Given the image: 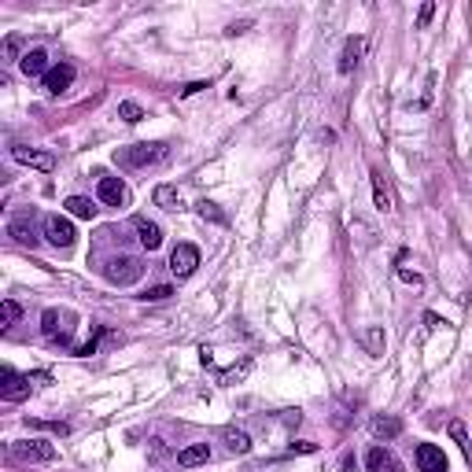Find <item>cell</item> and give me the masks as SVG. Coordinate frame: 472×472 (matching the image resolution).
Returning <instances> with one entry per match:
<instances>
[{"instance_id": "4", "label": "cell", "mask_w": 472, "mask_h": 472, "mask_svg": "<svg viewBox=\"0 0 472 472\" xmlns=\"http://www.w3.org/2000/svg\"><path fill=\"white\" fill-rule=\"evenodd\" d=\"M11 454L19 462H52L56 457V447L52 443H41V439H26V443H11Z\"/></svg>"}, {"instance_id": "7", "label": "cell", "mask_w": 472, "mask_h": 472, "mask_svg": "<svg viewBox=\"0 0 472 472\" xmlns=\"http://www.w3.org/2000/svg\"><path fill=\"white\" fill-rule=\"evenodd\" d=\"M41 82H45V93L48 96H63L71 89V82H74V67H71V63H59V67H52Z\"/></svg>"}, {"instance_id": "31", "label": "cell", "mask_w": 472, "mask_h": 472, "mask_svg": "<svg viewBox=\"0 0 472 472\" xmlns=\"http://www.w3.org/2000/svg\"><path fill=\"white\" fill-rule=\"evenodd\" d=\"M292 450H299V454H314L318 447H314V443H292Z\"/></svg>"}, {"instance_id": "29", "label": "cell", "mask_w": 472, "mask_h": 472, "mask_svg": "<svg viewBox=\"0 0 472 472\" xmlns=\"http://www.w3.org/2000/svg\"><path fill=\"white\" fill-rule=\"evenodd\" d=\"M34 428H48V432H59V436H67V425H59V421H34Z\"/></svg>"}, {"instance_id": "5", "label": "cell", "mask_w": 472, "mask_h": 472, "mask_svg": "<svg viewBox=\"0 0 472 472\" xmlns=\"http://www.w3.org/2000/svg\"><path fill=\"white\" fill-rule=\"evenodd\" d=\"M103 273H108V281H115V284H133L140 273H144V266H140L137 258H111Z\"/></svg>"}, {"instance_id": "30", "label": "cell", "mask_w": 472, "mask_h": 472, "mask_svg": "<svg viewBox=\"0 0 472 472\" xmlns=\"http://www.w3.org/2000/svg\"><path fill=\"white\" fill-rule=\"evenodd\" d=\"M399 277H402L406 284H421V273H413V270H399Z\"/></svg>"}, {"instance_id": "21", "label": "cell", "mask_w": 472, "mask_h": 472, "mask_svg": "<svg viewBox=\"0 0 472 472\" xmlns=\"http://www.w3.org/2000/svg\"><path fill=\"white\" fill-rule=\"evenodd\" d=\"M373 200H376V207H380V211H391V192H388V185H384V177H380L376 174V170H373Z\"/></svg>"}, {"instance_id": "28", "label": "cell", "mask_w": 472, "mask_h": 472, "mask_svg": "<svg viewBox=\"0 0 472 472\" xmlns=\"http://www.w3.org/2000/svg\"><path fill=\"white\" fill-rule=\"evenodd\" d=\"M432 15H436V4H421V15H417V26L425 30V26L432 22Z\"/></svg>"}, {"instance_id": "11", "label": "cell", "mask_w": 472, "mask_h": 472, "mask_svg": "<svg viewBox=\"0 0 472 472\" xmlns=\"http://www.w3.org/2000/svg\"><path fill=\"white\" fill-rule=\"evenodd\" d=\"M365 469H369V472H402L399 457L391 454L388 447H373L369 454H365Z\"/></svg>"}, {"instance_id": "9", "label": "cell", "mask_w": 472, "mask_h": 472, "mask_svg": "<svg viewBox=\"0 0 472 472\" xmlns=\"http://www.w3.org/2000/svg\"><path fill=\"white\" fill-rule=\"evenodd\" d=\"M11 159L15 163H22V166H34V170H56V159H52L48 152H34V148H26V144H15L11 148Z\"/></svg>"}, {"instance_id": "1", "label": "cell", "mask_w": 472, "mask_h": 472, "mask_svg": "<svg viewBox=\"0 0 472 472\" xmlns=\"http://www.w3.org/2000/svg\"><path fill=\"white\" fill-rule=\"evenodd\" d=\"M163 159H166V144H129V148L115 152V163L126 170H144V166H155Z\"/></svg>"}, {"instance_id": "24", "label": "cell", "mask_w": 472, "mask_h": 472, "mask_svg": "<svg viewBox=\"0 0 472 472\" xmlns=\"http://www.w3.org/2000/svg\"><path fill=\"white\" fill-rule=\"evenodd\" d=\"M362 339H365V347H369V354H384V344H388V339H384V329H376V325H373V329L365 332Z\"/></svg>"}, {"instance_id": "12", "label": "cell", "mask_w": 472, "mask_h": 472, "mask_svg": "<svg viewBox=\"0 0 472 472\" xmlns=\"http://www.w3.org/2000/svg\"><path fill=\"white\" fill-rule=\"evenodd\" d=\"M19 67L26 78H45L52 67H48V52L45 48H34V52H26V56L19 59Z\"/></svg>"}, {"instance_id": "19", "label": "cell", "mask_w": 472, "mask_h": 472, "mask_svg": "<svg viewBox=\"0 0 472 472\" xmlns=\"http://www.w3.org/2000/svg\"><path fill=\"white\" fill-rule=\"evenodd\" d=\"M11 236H15V240H19V244H30V247L37 244L34 221H30V218H26V214H22V218H15V221H11Z\"/></svg>"}, {"instance_id": "25", "label": "cell", "mask_w": 472, "mask_h": 472, "mask_svg": "<svg viewBox=\"0 0 472 472\" xmlns=\"http://www.w3.org/2000/svg\"><path fill=\"white\" fill-rule=\"evenodd\" d=\"M118 118H126V122H140V118H144V111H140V103L126 100V103H118Z\"/></svg>"}, {"instance_id": "22", "label": "cell", "mask_w": 472, "mask_h": 472, "mask_svg": "<svg viewBox=\"0 0 472 472\" xmlns=\"http://www.w3.org/2000/svg\"><path fill=\"white\" fill-rule=\"evenodd\" d=\"M19 318H22V307L15 303V299H4V303H0V325H4V329H11Z\"/></svg>"}, {"instance_id": "32", "label": "cell", "mask_w": 472, "mask_h": 472, "mask_svg": "<svg viewBox=\"0 0 472 472\" xmlns=\"http://www.w3.org/2000/svg\"><path fill=\"white\" fill-rule=\"evenodd\" d=\"M200 89H207V85H203V82H192L189 89H181V93H185V96H192V93H200Z\"/></svg>"}, {"instance_id": "6", "label": "cell", "mask_w": 472, "mask_h": 472, "mask_svg": "<svg viewBox=\"0 0 472 472\" xmlns=\"http://www.w3.org/2000/svg\"><path fill=\"white\" fill-rule=\"evenodd\" d=\"M45 236H48V244H56V247H71L74 244V226L67 218H59V214H48L45 218Z\"/></svg>"}, {"instance_id": "10", "label": "cell", "mask_w": 472, "mask_h": 472, "mask_svg": "<svg viewBox=\"0 0 472 472\" xmlns=\"http://www.w3.org/2000/svg\"><path fill=\"white\" fill-rule=\"evenodd\" d=\"M417 469L421 472H447V454L436 443H421L417 447Z\"/></svg>"}, {"instance_id": "3", "label": "cell", "mask_w": 472, "mask_h": 472, "mask_svg": "<svg viewBox=\"0 0 472 472\" xmlns=\"http://www.w3.org/2000/svg\"><path fill=\"white\" fill-rule=\"evenodd\" d=\"M196 266H200V247L196 244H177L174 251H170V270H174L177 277H192Z\"/></svg>"}, {"instance_id": "2", "label": "cell", "mask_w": 472, "mask_h": 472, "mask_svg": "<svg viewBox=\"0 0 472 472\" xmlns=\"http://www.w3.org/2000/svg\"><path fill=\"white\" fill-rule=\"evenodd\" d=\"M30 388H34V380H30V373H15L11 365H4L0 369V399L4 402H22L26 395H30Z\"/></svg>"}, {"instance_id": "23", "label": "cell", "mask_w": 472, "mask_h": 472, "mask_svg": "<svg viewBox=\"0 0 472 472\" xmlns=\"http://www.w3.org/2000/svg\"><path fill=\"white\" fill-rule=\"evenodd\" d=\"M196 211H200L203 221H214V226H226V221H229L226 214L218 211V203H207V200H203V203H196Z\"/></svg>"}, {"instance_id": "13", "label": "cell", "mask_w": 472, "mask_h": 472, "mask_svg": "<svg viewBox=\"0 0 472 472\" xmlns=\"http://www.w3.org/2000/svg\"><path fill=\"white\" fill-rule=\"evenodd\" d=\"M133 229H137V240L148 247V251H155V247L163 244V229L155 226V221H148V218H133Z\"/></svg>"}, {"instance_id": "8", "label": "cell", "mask_w": 472, "mask_h": 472, "mask_svg": "<svg viewBox=\"0 0 472 472\" xmlns=\"http://www.w3.org/2000/svg\"><path fill=\"white\" fill-rule=\"evenodd\" d=\"M100 203H108V207H126L129 203V189H126V181H118V177H100Z\"/></svg>"}, {"instance_id": "17", "label": "cell", "mask_w": 472, "mask_h": 472, "mask_svg": "<svg viewBox=\"0 0 472 472\" xmlns=\"http://www.w3.org/2000/svg\"><path fill=\"white\" fill-rule=\"evenodd\" d=\"M152 200H155V207H163V211H181V192L174 185H159L152 192Z\"/></svg>"}, {"instance_id": "16", "label": "cell", "mask_w": 472, "mask_h": 472, "mask_svg": "<svg viewBox=\"0 0 472 472\" xmlns=\"http://www.w3.org/2000/svg\"><path fill=\"white\" fill-rule=\"evenodd\" d=\"M63 207H67V211H71L74 218H82V221H93V218H96V211H100V207H96L93 200H85V196H71V200L63 203Z\"/></svg>"}, {"instance_id": "26", "label": "cell", "mask_w": 472, "mask_h": 472, "mask_svg": "<svg viewBox=\"0 0 472 472\" xmlns=\"http://www.w3.org/2000/svg\"><path fill=\"white\" fill-rule=\"evenodd\" d=\"M174 295V288L170 284H155V288H148V292H144V299H148V303H163V299H170Z\"/></svg>"}, {"instance_id": "18", "label": "cell", "mask_w": 472, "mask_h": 472, "mask_svg": "<svg viewBox=\"0 0 472 472\" xmlns=\"http://www.w3.org/2000/svg\"><path fill=\"white\" fill-rule=\"evenodd\" d=\"M221 436H226V447H229L233 454H247V450H251V436H247V432H240V428H226Z\"/></svg>"}, {"instance_id": "27", "label": "cell", "mask_w": 472, "mask_h": 472, "mask_svg": "<svg viewBox=\"0 0 472 472\" xmlns=\"http://www.w3.org/2000/svg\"><path fill=\"white\" fill-rule=\"evenodd\" d=\"M45 336H52V339H56L59 336V310H45Z\"/></svg>"}, {"instance_id": "15", "label": "cell", "mask_w": 472, "mask_h": 472, "mask_svg": "<svg viewBox=\"0 0 472 472\" xmlns=\"http://www.w3.org/2000/svg\"><path fill=\"white\" fill-rule=\"evenodd\" d=\"M362 52H365V41H362V37H347V45H344V56H339V71H344V74H351L354 67H358Z\"/></svg>"}, {"instance_id": "14", "label": "cell", "mask_w": 472, "mask_h": 472, "mask_svg": "<svg viewBox=\"0 0 472 472\" xmlns=\"http://www.w3.org/2000/svg\"><path fill=\"white\" fill-rule=\"evenodd\" d=\"M203 462H211V447L207 443H192V447H185L177 454V465L181 469H196V465H203Z\"/></svg>"}, {"instance_id": "20", "label": "cell", "mask_w": 472, "mask_h": 472, "mask_svg": "<svg viewBox=\"0 0 472 472\" xmlns=\"http://www.w3.org/2000/svg\"><path fill=\"white\" fill-rule=\"evenodd\" d=\"M399 432H402L399 417H376V421H373V436H380V439H395Z\"/></svg>"}]
</instances>
